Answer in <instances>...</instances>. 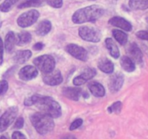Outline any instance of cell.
I'll use <instances>...</instances> for the list:
<instances>
[{
    "mask_svg": "<svg viewBox=\"0 0 148 139\" xmlns=\"http://www.w3.org/2000/svg\"><path fill=\"white\" fill-rule=\"evenodd\" d=\"M25 106L36 105L41 112L48 114L52 118H58L62 114V109L58 102L49 96L34 94L24 101Z\"/></svg>",
    "mask_w": 148,
    "mask_h": 139,
    "instance_id": "cell-1",
    "label": "cell"
},
{
    "mask_svg": "<svg viewBox=\"0 0 148 139\" xmlns=\"http://www.w3.org/2000/svg\"><path fill=\"white\" fill-rule=\"evenodd\" d=\"M105 13V10L98 5H91L78 10L72 16V21L76 24L95 22Z\"/></svg>",
    "mask_w": 148,
    "mask_h": 139,
    "instance_id": "cell-2",
    "label": "cell"
},
{
    "mask_svg": "<svg viewBox=\"0 0 148 139\" xmlns=\"http://www.w3.org/2000/svg\"><path fill=\"white\" fill-rule=\"evenodd\" d=\"M30 120L38 133L43 136L52 132L55 127L53 118L42 112L33 114L30 117Z\"/></svg>",
    "mask_w": 148,
    "mask_h": 139,
    "instance_id": "cell-3",
    "label": "cell"
},
{
    "mask_svg": "<svg viewBox=\"0 0 148 139\" xmlns=\"http://www.w3.org/2000/svg\"><path fill=\"white\" fill-rule=\"evenodd\" d=\"M36 69L44 73H48L55 70V60L53 57L49 55H45L35 58L33 61Z\"/></svg>",
    "mask_w": 148,
    "mask_h": 139,
    "instance_id": "cell-4",
    "label": "cell"
},
{
    "mask_svg": "<svg viewBox=\"0 0 148 139\" xmlns=\"http://www.w3.org/2000/svg\"><path fill=\"white\" fill-rule=\"evenodd\" d=\"M79 35L83 40L97 43L100 41L101 33L98 29L89 26H82L79 29Z\"/></svg>",
    "mask_w": 148,
    "mask_h": 139,
    "instance_id": "cell-5",
    "label": "cell"
},
{
    "mask_svg": "<svg viewBox=\"0 0 148 139\" xmlns=\"http://www.w3.org/2000/svg\"><path fill=\"white\" fill-rule=\"evenodd\" d=\"M39 16L40 14L38 11L36 10H31L20 15L17 20V23L21 28H28L35 23L38 20Z\"/></svg>",
    "mask_w": 148,
    "mask_h": 139,
    "instance_id": "cell-6",
    "label": "cell"
},
{
    "mask_svg": "<svg viewBox=\"0 0 148 139\" xmlns=\"http://www.w3.org/2000/svg\"><path fill=\"white\" fill-rule=\"evenodd\" d=\"M18 108L11 107L0 117V133L5 131L14 122L18 114Z\"/></svg>",
    "mask_w": 148,
    "mask_h": 139,
    "instance_id": "cell-7",
    "label": "cell"
},
{
    "mask_svg": "<svg viewBox=\"0 0 148 139\" xmlns=\"http://www.w3.org/2000/svg\"><path fill=\"white\" fill-rule=\"evenodd\" d=\"M68 54L81 61H86L88 59V52L82 46L74 44H70L65 48Z\"/></svg>",
    "mask_w": 148,
    "mask_h": 139,
    "instance_id": "cell-8",
    "label": "cell"
},
{
    "mask_svg": "<svg viewBox=\"0 0 148 139\" xmlns=\"http://www.w3.org/2000/svg\"><path fill=\"white\" fill-rule=\"evenodd\" d=\"M43 80L48 86H58L62 82V76L59 70H54L48 73H44Z\"/></svg>",
    "mask_w": 148,
    "mask_h": 139,
    "instance_id": "cell-9",
    "label": "cell"
},
{
    "mask_svg": "<svg viewBox=\"0 0 148 139\" xmlns=\"http://www.w3.org/2000/svg\"><path fill=\"white\" fill-rule=\"evenodd\" d=\"M97 74L96 70L95 68H86L82 72L80 76H77L73 79V84L76 86H80L84 84L88 80L93 78Z\"/></svg>",
    "mask_w": 148,
    "mask_h": 139,
    "instance_id": "cell-10",
    "label": "cell"
},
{
    "mask_svg": "<svg viewBox=\"0 0 148 139\" xmlns=\"http://www.w3.org/2000/svg\"><path fill=\"white\" fill-rule=\"evenodd\" d=\"M38 76V70L36 67L32 65H26L21 68L18 73L20 79L24 81H28L34 79Z\"/></svg>",
    "mask_w": 148,
    "mask_h": 139,
    "instance_id": "cell-11",
    "label": "cell"
},
{
    "mask_svg": "<svg viewBox=\"0 0 148 139\" xmlns=\"http://www.w3.org/2000/svg\"><path fill=\"white\" fill-rule=\"evenodd\" d=\"M123 81H124V78H123V75L122 73H117L112 76L110 78L109 83H108V87H109L110 91L112 93L118 92L123 86Z\"/></svg>",
    "mask_w": 148,
    "mask_h": 139,
    "instance_id": "cell-12",
    "label": "cell"
},
{
    "mask_svg": "<svg viewBox=\"0 0 148 139\" xmlns=\"http://www.w3.org/2000/svg\"><path fill=\"white\" fill-rule=\"evenodd\" d=\"M129 57L131 58L134 62L141 65L143 62V54L136 43L131 44L128 49Z\"/></svg>",
    "mask_w": 148,
    "mask_h": 139,
    "instance_id": "cell-13",
    "label": "cell"
},
{
    "mask_svg": "<svg viewBox=\"0 0 148 139\" xmlns=\"http://www.w3.org/2000/svg\"><path fill=\"white\" fill-rule=\"evenodd\" d=\"M108 23L126 31H131L132 30V25L131 24V22L121 17H113L109 20Z\"/></svg>",
    "mask_w": 148,
    "mask_h": 139,
    "instance_id": "cell-14",
    "label": "cell"
},
{
    "mask_svg": "<svg viewBox=\"0 0 148 139\" xmlns=\"http://www.w3.org/2000/svg\"><path fill=\"white\" fill-rule=\"evenodd\" d=\"M62 94L71 100L78 101L82 95V89L79 87H65L62 89Z\"/></svg>",
    "mask_w": 148,
    "mask_h": 139,
    "instance_id": "cell-15",
    "label": "cell"
},
{
    "mask_svg": "<svg viewBox=\"0 0 148 139\" xmlns=\"http://www.w3.org/2000/svg\"><path fill=\"white\" fill-rule=\"evenodd\" d=\"M97 65L98 68L103 73L110 74L114 71V65L112 62V61H110L106 57L101 58L98 61Z\"/></svg>",
    "mask_w": 148,
    "mask_h": 139,
    "instance_id": "cell-16",
    "label": "cell"
},
{
    "mask_svg": "<svg viewBox=\"0 0 148 139\" xmlns=\"http://www.w3.org/2000/svg\"><path fill=\"white\" fill-rule=\"evenodd\" d=\"M89 91L96 97H103L105 94V89L102 84L96 81H92L88 84Z\"/></svg>",
    "mask_w": 148,
    "mask_h": 139,
    "instance_id": "cell-17",
    "label": "cell"
},
{
    "mask_svg": "<svg viewBox=\"0 0 148 139\" xmlns=\"http://www.w3.org/2000/svg\"><path fill=\"white\" fill-rule=\"evenodd\" d=\"M52 29V23L50 21L45 20H42L39 22V24L37 25L36 29V33L38 36H46L47 34L49 33Z\"/></svg>",
    "mask_w": 148,
    "mask_h": 139,
    "instance_id": "cell-18",
    "label": "cell"
},
{
    "mask_svg": "<svg viewBox=\"0 0 148 139\" xmlns=\"http://www.w3.org/2000/svg\"><path fill=\"white\" fill-rule=\"evenodd\" d=\"M32 56V52L30 50L18 51L14 55L13 59L18 64H24Z\"/></svg>",
    "mask_w": 148,
    "mask_h": 139,
    "instance_id": "cell-19",
    "label": "cell"
},
{
    "mask_svg": "<svg viewBox=\"0 0 148 139\" xmlns=\"http://www.w3.org/2000/svg\"><path fill=\"white\" fill-rule=\"evenodd\" d=\"M16 44V35L12 31H10L5 36V46L8 52H11Z\"/></svg>",
    "mask_w": 148,
    "mask_h": 139,
    "instance_id": "cell-20",
    "label": "cell"
},
{
    "mask_svg": "<svg viewBox=\"0 0 148 139\" xmlns=\"http://www.w3.org/2000/svg\"><path fill=\"white\" fill-rule=\"evenodd\" d=\"M105 45H106L107 49H108L110 55L111 56L113 57V58H115V59L119 58V57H120L119 49L113 39H110V38H107L105 39Z\"/></svg>",
    "mask_w": 148,
    "mask_h": 139,
    "instance_id": "cell-21",
    "label": "cell"
},
{
    "mask_svg": "<svg viewBox=\"0 0 148 139\" xmlns=\"http://www.w3.org/2000/svg\"><path fill=\"white\" fill-rule=\"evenodd\" d=\"M120 63L122 68L128 73L134 72L136 69V66H135V63L134 62V61L127 56L122 57L121 58Z\"/></svg>",
    "mask_w": 148,
    "mask_h": 139,
    "instance_id": "cell-22",
    "label": "cell"
},
{
    "mask_svg": "<svg viewBox=\"0 0 148 139\" xmlns=\"http://www.w3.org/2000/svg\"><path fill=\"white\" fill-rule=\"evenodd\" d=\"M129 6L134 10H145L148 9V0H129Z\"/></svg>",
    "mask_w": 148,
    "mask_h": 139,
    "instance_id": "cell-23",
    "label": "cell"
},
{
    "mask_svg": "<svg viewBox=\"0 0 148 139\" xmlns=\"http://www.w3.org/2000/svg\"><path fill=\"white\" fill-rule=\"evenodd\" d=\"M31 41V35L27 31H22L16 35V44L23 46L30 43Z\"/></svg>",
    "mask_w": 148,
    "mask_h": 139,
    "instance_id": "cell-24",
    "label": "cell"
},
{
    "mask_svg": "<svg viewBox=\"0 0 148 139\" xmlns=\"http://www.w3.org/2000/svg\"><path fill=\"white\" fill-rule=\"evenodd\" d=\"M46 0H25L18 6L19 9H24L28 7H42L45 3Z\"/></svg>",
    "mask_w": 148,
    "mask_h": 139,
    "instance_id": "cell-25",
    "label": "cell"
},
{
    "mask_svg": "<svg viewBox=\"0 0 148 139\" xmlns=\"http://www.w3.org/2000/svg\"><path fill=\"white\" fill-rule=\"evenodd\" d=\"M113 36L120 44L125 45L128 41V36L126 33L120 30L115 29L113 31Z\"/></svg>",
    "mask_w": 148,
    "mask_h": 139,
    "instance_id": "cell-26",
    "label": "cell"
},
{
    "mask_svg": "<svg viewBox=\"0 0 148 139\" xmlns=\"http://www.w3.org/2000/svg\"><path fill=\"white\" fill-rule=\"evenodd\" d=\"M20 0H5L0 5V11L3 12H8L12 8V7L15 5Z\"/></svg>",
    "mask_w": 148,
    "mask_h": 139,
    "instance_id": "cell-27",
    "label": "cell"
},
{
    "mask_svg": "<svg viewBox=\"0 0 148 139\" xmlns=\"http://www.w3.org/2000/svg\"><path fill=\"white\" fill-rule=\"evenodd\" d=\"M122 110V103L121 102H116L113 103L110 107L108 108V112L110 113H116L119 114L121 112Z\"/></svg>",
    "mask_w": 148,
    "mask_h": 139,
    "instance_id": "cell-28",
    "label": "cell"
},
{
    "mask_svg": "<svg viewBox=\"0 0 148 139\" xmlns=\"http://www.w3.org/2000/svg\"><path fill=\"white\" fill-rule=\"evenodd\" d=\"M47 3L50 7L54 8L62 7L63 0H46Z\"/></svg>",
    "mask_w": 148,
    "mask_h": 139,
    "instance_id": "cell-29",
    "label": "cell"
},
{
    "mask_svg": "<svg viewBox=\"0 0 148 139\" xmlns=\"http://www.w3.org/2000/svg\"><path fill=\"white\" fill-rule=\"evenodd\" d=\"M82 123H83V120L82 119H76V120H75L71 123V126H70V130H74L79 128V127L82 126Z\"/></svg>",
    "mask_w": 148,
    "mask_h": 139,
    "instance_id": "cell-30",
    "label": "cell"
},
{
    "mask_svg": "<svg viewBox=\"0 0 148 139\" xmlns=\"http://www.w3.org/2000/svg\"><path fill=\"white\" fill-rule=\"evenodd\" d=\"M8 90V83L6 80L0 81V96L5 94Z\"/></svg>",
    "mask_w": 148,
    "mask_h": 139,
    "instance_id": "cell-31",
    "label": "cell"
},
{
    "mask_svg": "<svg viewBox=\"0 0 148 139\" xmlns=\"http://www.w3.org/2000/svg\"><path fill=\"white\" fill-rule=\"evenodd\" d=\"M136 35L139 39H142V40L148 41V31H139L136 33Z\"/></svg>",
    "mask_w": 148,
    "mask_h": 139,
    "instance_id": "cell-32",
    "label": "cell"
},
{
    "mask_svg": "<svg viewBox=\"0 0 148 139\" xmlns=\"http://www.w3.org/2000/svg\"><path fill=\"white\" fill-rule=\"evenodd\" d=\"M24 125V120L23 117H18L17 119L16 122L15 123V125H14V128L16 129H21L23 127Z\"/></svg>",
    "mask_w": 148,
    "mask_h": 139,
    "instance_id": "cell-33",
    "label": "cell"
},
{
    "mask_svg": "<svg viewBox=\"0 0 148 139\" xmlns=\"http://www.w3.org/2000/svg\"><path fill=\"white\" fill-rule=\"evenodd\" d=\"M12 139H27L26 137L24 134H23L22 133L19 131L14 132L12 136Z\"/></svg>",
    "mask_w": 148,
    "mask_h": 139,
    "instance_id": "cell-34",
    "label": "cell"
},
{
    "mask_svg": "<svg viewBox=\"0 0 148 139\" xmlns=\"http://www.w3.org/2000/svg\"><path fill=\"white\" fill-rule=\"evenodd\" d=\"M3 55H4V46L2 38L0 37V65L3 63Z\"/></svg>",
    "mask_w": 148,
    "mask_h": 139,
    "instance_id": "cell-35",
    "label": "cell"
},
{
    "mask_svg": "<svg viewBox=\"0 0 148 139\" xmlns=\"http://www.w3.org/2000/svg\"><path fill=\"white\" fill-rule=\"evenodd\" d=\"M44 46H45V45H44L42 42H38V43L35 44L34 45L33 49L36 51H40L43 49Z\"/></svg>",
    "mask_w": 148,
    "mask_h": 139,
    "instance_id": "cell-36",
    "label": "cell"
},
{
    "mask_svg": "<svg viewBox=\"0 0 148 139\" xmlns=\"http://www.w3.org/2000/svg\"><path fill=\"white\" fill-rule=\"evenodd\" d=\"M61 139H76V138L74 136H73V135H65V136H62V138H61Z\"/></svg>",
    "mask_w": 148,
    "mask_h": 139,
    "instance_id": "cell-37",
    "label": "cell"
},
{
    "mask_svg": "<svg viewBox=\"0 0 148 139\" xmlns=\"http://www.w3.org/2000/svg\"><path fill=\"white\" fill-rule=\"evenodd\" d=\"M83 96H84V98H85V99H87V98H89V95L87 94V93H84Z\"/></svg>",
    "mask_w": 148,
    "mask_h": 139,
    "instance_id": "cell-38",
    "label": "cell"
},
{
    "mask_svg": "<svg viewBox=\"0 0 148 139\" xmlns=\"http://www.w3.org/2000/svg\"><path fill=\"white\" fill-rule=\"evenodd\" d=\"M0 139H8V138H7L6 137H5V136H1V137H0Z\"/></svg>",
    "mask_w": 148,
    "mask_h": 139,
    "instance_id": "cell-39",
    "label": "cell"
},
{
    "mask_svg": "<svg viewBox=\"0 0 148 139\" xmlns=\"http://www.w3.org/2000/svg\"><path fill=\"white\" fill-rule=\"evenodd\" d=\"M2 20H1V18H0V28H1V26H2Z\"/></svg>",
    "mask_w": 148,
    "mask_h": 139,
    "instance_id": "cell-40",
    "label": "cell"
},
{
    "mask_svg": "<svg viewBox=\"0 0 148 139\" xmlns=\"http://www.w3.org/2000/svg\"><path fill=\"white\" fill-rule=\"evenodd\" d=\"M146 21H147V23H148V17L146 18Z\"/></svg>",
    "mask_w": 148,
    "mask_h": 139,
    "instance_id": "cell-41",
    "label": "cell"
},
{
    "mask_svg": "<svg viewBox=\"0 0 148 139\" xmlns=\"http://www.w3.org/2000/svg\"><path fill=\"white\" fill-rule=\"evenodd\" d=\"M114 2H117V1H119V0H113Z\"/></svg>",
    "mask_w": 148,
    "mask_h": 139,
    "instance_id": "cell-42",
    "label": "cell"
},
{
    "mask_svg": "<svg viewBox=\"0 0 148 139\" xmlns=\"http://www.w3.org/2000/svg\"><path fill=\"white\" fill-rule=\"evenodd\" d=\"M89 1H96V0H89Z\"/></svg>",
    "mask_w": 148,
    "mask_h": 139,
    "instance_id": "cell-43",
    "label": "cell"
}]
</instances>
